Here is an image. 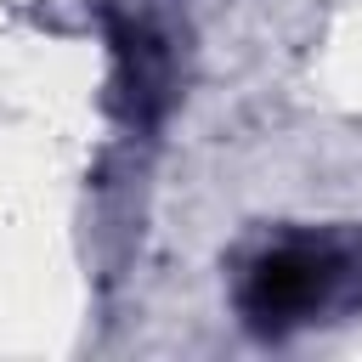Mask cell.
I'll return each instance as SVG.
<instances>
[{
    "instance_id": "1",
    "label": "cell",
    "mask_w": 362,
    "mask_h": 362,
    "mask_svg": "<svg viewBox=\"0 0 362 362\" xmlns=\"http://www.w3.org/2000/svg\"><path fill=\"white\" fill-rule=\"evenodd\" d=\"M232 305L255 334H294L362 311V226H288L238 260Z\"/></svg>"
}]
</instances>
